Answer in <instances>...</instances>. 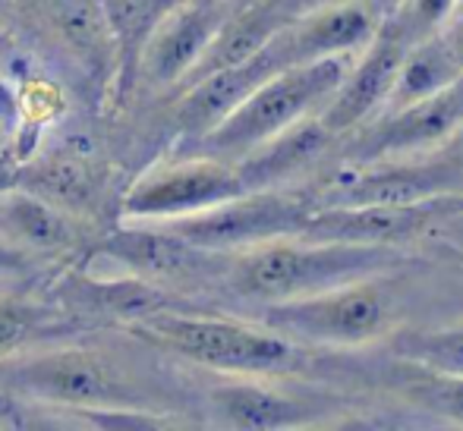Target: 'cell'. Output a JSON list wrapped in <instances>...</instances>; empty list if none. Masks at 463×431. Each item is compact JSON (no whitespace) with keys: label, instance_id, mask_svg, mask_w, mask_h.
I'll return each instance as SVG.
<instances>
[{"label":"cell","instance_id":"1","mask_svg":"<svg viewBox=\"0 0 463 431\" xmlns=\"http://www.w3.org/2000/svg\"><path fill=\"white\" fill-rule=\"evenodd\" d=\"M129 359L108 346L51 341L0 362V394L73 413H158L148 409V390Z\"/></svg>","mask_w":463,"mask_h":431},{"label":"cell","instance_id":"2","mask_svg":"<svg viewBox=\"0 0 463 431\" xmlns=\"http://www.w3.org/2000/svg\"><path fill=\"white\" fill-rule=\"evenodd\" d=\"M401 265V246L284 237L227 256L224 284L246 303L275 305L350 284V280L394 274Z\"/></svg>","mask_w":463,"mask_h":431},{"label":"cell","instance_id":"3","mask_svg":"<svg viewBox=\"0 0 463 431\" xmlns=\"http://www.w3.org/2000/svg\"><path fill=\"white\" fill-rule=\"evenodd\" d=\"M127 334L227 378H278L299 362L297 343L265 322H240L174 305L129 324Z\"/></svg>","mask_w":463,"mask_h":431},{"label":"cell","instance_id":"4","mask_svg":"<svg viewBox=\"0 0 463 431\" xmlns=\"http://www.w3.org/2000/svg\"><path fill=\"white\" fill-rule=\"evenodd\" d=\"M354 57H325V61H306L280 70L189 148L237 164L243 155L269 142L271 136L284 133L287 126L306 117L322 114L347 76Z\"/></svg>","mask_w":463,"mask_h":431},{"label":"cell","instance_id":"5","mask_svg":"<svg viewBox=\"0 0 463 431\" xmlns=\"http://www.w3.org/2000/svg\"><path fill=\"white\" fill-rule=\"evenodd\" d=\"M391 274L350 280L312 296L262 305L269 328L280 331L293 343L312 346H366L391 334L397 324V299L391 290Z\"/></svg>","mask_w":463,"mask_h":431},{"label":"cell","instance_id":"6","mask_svg":"<svg viewBox=\"0 0 463 431\" xmlns=\"http://www.w3.org/2000/svg\"><path fill=\"white\" fill-rule=\"evenodd\" d=\"M316 195L297 189H250L231 201L177 220H158L177 230L193 246L218 256L252 249L284 237H303Z\"/></svg>","mask_w":463,"mask_h":431},{"label":"cell","instance_id":"7","mask_svg":"<svg viewBox=\"0 0 463 431\" xmlns=\"http://www.w3.org/2000/svg\"><path fill=\"white\" fill-rule=\"evenodd\" d=\"M328 205H416V201L463 195V155H451V145L413 158L344 161L331 171L318 192Z\"/></svg>","mask_w":463,"mask_h":431},{"label":"cell","instance_id":"8","mask_svg":"<svg viewBox=\"0 0 463 431\" xmlns=\"http://www.w3.org/2000/svg\"><path fill=\"white\" fill-rule=\"evenodd\" d=\"M250 192L237 164L193 152L158 161L127 189L120 201V220H177L231 201Z\"/></svg>","mask_w":463,"mask_h":431},{"label":"cell","instance_id":"9","mask_svg":"<svg viewBox=\"0 0 463 431\" xmlns=\"http://www.w3.org/2000/svg\"><path fill=\"white\" fill-rule=\"evenodd\" d=\"M231 13V0H174L146 32L139 54L142 86L177 91L202 63Z\"/></svg>","mask_w":463,"mask_h":431},{"label":"cell","instance_id":"10","mask_svg":"<svg viewBox=\"0 0 463 431\" xmlns=\"http://www.w3.org/2000/svg\"><path fill=\"white\" fill-rule=\"evenodd\" d=\"M290 23V19H287ZM287 23L280 25V32L265 44L262 51H256L246 61L233 63V67L214 70V73L202 76V80L189 82L186 89L177 91V104H174V126L177 133L193 142H199L205 133H212L240 101L252 95L265 80H271L280 70L293 67L297 51H293L290 32Z\"/></svg>","mask_w":463,"mask_h":431},{"label":"cell","instance_id":"11","mask_svg":"<svg viewBox=\"0 0 463 431\" xmlns=\"http://www.w3.org/2000/svg\"><path fill=\"white\" fill-rule=\"evenodd\" d=\"M410 44H413V35L403 29L401 19L384 16L372 42L350 61L347 76L322 110L325 123L341 139L354 136L356 129H366L384 114Z\"/></svg>","mask_w":463,"mask_h":431},{"label":"cell","instance_id":"12","mask_svg":"<svg viewBox=\"0 0 463 431\" xmlns=\"http://www.w3.org/2000/svg\"><path fill=\"white\" fill-rule=\"evenodd\" d=\"M463 136V76L435 95L407 108L382 114L375 123L360 129L354 161L375 158H413L454 145Z\"/></svg>","mask_w":463,"mask_h":431},{"label":"cell","instance_id":"13","mask_svg":"<svg viewBox=\"0 0 463 431\" xmlns=\"http://www.w3.org/2000/svg\"><path fill=\"white\" fill-rule=\"evenodd\" d=\"M98 252L136 277H146L167 290L186 280H202L208 274L224 277L227 265V256L199 249L158 220H123L120 230L98 243Z\"/></svg>","mask_w":463,"mask_h":431},{"label":"cell","instance_id":"14","mask_svg":"<svg viewBox=\"0 0 463 431\" xmlns=\"http://www.w3.org/2000/svg\"><path fill=\"white\" fill-rule=\"evenodd\" d=\"M384 16L369 0H318V4L290 16L297 61H325V57H354L372 42Z\"/></svg>","mask_w":463,"mask_h":431},{"label":"cell","instance_id":"15","mask_svg":"<svg viewBox=\"0 0 463 431\" xmlns=\"http://www.w3.org/2000/svg\"><path fill=\"white\" fill-rule=\"evenodd\" d=\"M0 239L32 258L61 256L82 243V214L13 180L0 189Z\"/></svg>","mask_w":463,"mask_h":431},{"label":"cell","instance_id":"16","mask_svg":"<svg viewBox=\"0 0 463 431\" xmlns=\"http://www.w3.org/2000/svg\"><path fill=\"white\" fill-rule=\"evenodd\" d=\"M337 142L341 136L325 123V117L312 114L243 155L237 161V171L246 189H287L322 164V158Z\"/></svg>","mask_w":463,"mask_h":431},{"label":"cell","instance_id":"17","mask_svg":"<svg viewBox=\"0 0 463 431\" xmlns=\"http://www.w3.org/2000/svg\"><path fill=\"white\" fill-rule=\"evenodd\" d=\"M44 32L89 73H104L114 57L108 13L101 0H25Z\"/></svg>","mask_w":463,"mask_h":431},{"label":"cell","instance_id":"18","mask_svg":"<svg viewBox=\"0 0 463 431\" xmlns=\"http://www.w3.org/2000/svg\"><path fill=\"white\" fill-rule=\"evenodd\" d=\"M212 413L227 428H299L309 422L306 403L284 394L269 378H231L208 394Z\"/></svg>","mask_w":463,"mask_h":431},{"label":"cell","instance_id":"19","mask_svg":"<svg viewBox=\"0 0 463 431\" xmlns=\"http://www.w3.org/2000/svg\"><path fill=\"white\" fill-rule=\"evenodd\" d=\"M16 183H23L32 192L44 195V199L57 201V205L70 208L76 214L86 211L89 201L98 192V173L92 164V155L80 152V148H63V152L42 155V158L16 167Z\"/></svg>","mask_w":463,"mask_h":431},{"label":"cell","instance_id":"20","mask_svg":"<svg viewBox=\"0 0 463 431\" xmlns=\"http://www.w3.org/2000/svg\"><path fill=\"white\" fill-rule=\"evenodd\" d=\"M458 76H463V61L458 57V51L451 48V42L445 38V32L416 38L401 63V73L394 80L384 114L435 95L439 89L451 86Z\"/></svg>","mask_w":463,"mask_h":431},{"label":"cell","instance_id":"21","mask_svg":"<svg viewBox=\"0 0 463 431\" xmlns=\"http://www.w3.org/2000/svg\"><path fill=\"white\" fill-rule=\"evenodd\" d=\"M67 328L70 318H63L61 309L19 293H0V362L44 341H57Z\"/></svg>","mask_w":463,"mask_h":431},{"label":"cell","instance_id":"22","mask_svg":"<svg viewBox=\"0 0 463 431\" xmlns=\"http://www.w3.org/2000/svg\"><path fill=\"white\" fill-rule=\"evenodd\" d=\"M397 352L407 362L420 365L422 371H439V375H463V324L439 331H416L401 334Z\"/></svg>","mask_w":463,"mask_h":431},{"label":"cell","instance_id":"23","mask_svg":"<svg viewBox=\"0 0 463 431\" xmlns=\"http://www.w3.org/2000/svg\"><path fill=\"white\" fill-rule=\"evenodd\" d=\"M460 10V0H401L391 16H397L403 23V29L416 38H426L441 32Z\"/></svg>","mask_w":463,"mask_h":431},{"label":"cell","instance_id":"24","mask_svg":"<svg viewBox=\"0 0 463 431\" xmlns=\"http://www.w3.org/2000/svg\"><path fill=\"white\" fill-rule=\"evenodd\" d=\"M413 400L432 413L463 426V375H439L429 371V381H416Z\"/></svg>","mask_w":463,"mask_h":431},{"label":"cell","instance_id":"25","mask_svg":"<svg viewBox=\"0 0 463 431\" xmlns=\"http://www.w3.org/2000/svg\"><path fill=\"white\" fill-rule=\"evenodd\" d=\"M19 110H23V126H44L63 110L61 89L54 82L29 80L19 89Z\"/></svg>","mask_w":463,"mask_h":431},{"label":"cell","instance_id":"26","mask_svg":"<svg viewBox=\"0 0 463 431\" xmlns=\"http://www.w3.org/2000/svg\"><path fill=\"white\" fill-rule=\"evenodd\" d=\"M23 129V110H19V89L0 76V152Z\"/></svg>","mask_w":463,"mask_h":431},{"label":"cell","instance_id":"27","mask_svg":"<svg viewBox=\"0 0 463 431\" xmlns=\"http://www.w3.org/2000/svg\"><path fill=\"white\" fill-rule=\"evenodd\" d=\"M32 258L29 252L16 249V246H10L6 239H0V280L10 277V274H23L32 267Z\"/></svg>","mask_w":463,"mask_h":431},{"label":"cell","instance_id":"28","mask_svg":"<svg viewBox=\"0 0 463 431\" xmlns=\"http://www.w3.org/2000/svg\"><path fill=\"white\" fill-rule=\"evenodd\" d=\"M441 32H445V38H448V42H451V48L458 51V57L463 61V10H460L458 16H454L451 23H448Z\"/></svg>","mask_w":463,"mask_h":431},{"label":"cell","instance_id":"29","mask_svg":"<svg viewBox=\"0 0 463 431\" xmlns=\"http://www.w3.org/2000/svg\"><path fill=\"white\" fill-rule=\"evenodd\" d=\"M372 6H375L378 13H382V16H391V13L397 10V6H401V0H369Z\"/></svg>","mask_w":463,"mask_h":431},{"label":"cell","instance_id":"30","mask_svg":"<svg viewBox=\"0 0 463 431\" xmlns=\"http://www.w3.org/2000/svg\"><path fill=\"white\" fill-rule=\"evenodd\" d=\"M16 180V167L13 164H0V189L6 186V183H13Z\"/></svg>","mask_w":463,"mask_h":431},{"label":"cell","instance_id":"31","mask_svg":"<svg viewBox=\"0 0 463 431\" xmlns=\"http://www.w3.org/2000/svg\"><path fill=\"white\" fill-rule=\"evenodd\" d=\"M13 6H16V4H13V0H0V23H4V19L10 16Z\"/></svg>","mask_w":463,"mask_h":431},{"label":"cell","instance_id":"32","mask_svg":"<svg viewBox=\"0 0 463 431\" xmlns=\"http://www.w3.org/2000/svg\"><path fill=\"white\" fill-rule=\"evenodd\" d=\"M299 4H303V10H306V6H312V4H318V0H299Z\"/></svg>","mask_w":463,"mask_h":431},{"label":"cell","instance_id":"33","mask_svg":"<svg viewBox=\"0 0 463 431\" xmlns=\"http://www.w3.org/2000/svg\"><path fill=\"white\" fill-rule=\"evenodd\" d=\"M0 57H4V29H0Z\"/></svg>","mask_w":463,"mask_h":431},{"label":"cell","instance_id":"34","mask_svg":"<svg viewBox=\"0 0 463 431\" xmlns=\"http://www.w3.org/2000/svg\"><path fill=\"white\" fill-rule=\"evenodd\" d=\"M460 10H463V0H460ZM460 10H458V13H460Z\"/></svg>","mask_w":463,"mask_h":431}]
</instances>
